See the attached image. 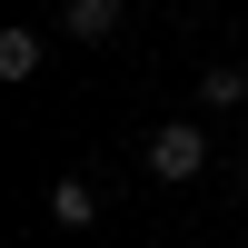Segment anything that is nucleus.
<instances>
[{"mask_svg":"<svg viewBox=\"0 0 248 248\" xmlns=\"http://www.w3.org/2000/svg\"><path fill=\"white\" fill-rule=\"evenodd\" d=\"M199 169H209V129H199V119L149 129V179H199Z\"/></svg>","mask_w":248,"mask_h":248,"instance_id":"nucleus-1","label":"nucleus"},{"mask_svg":"<svg viewBox=\"0 0 248 248\" xmlns=\"http://www.w3.org/2000/svg\"><path fill=\"white\" fill-rule=\"evenodd\" d=\"M119 10H129V0H70V10H60V30H70V40H109Z\"/></svg>","mask_w":248,"mask_h":248,"instance_id":"nucleus-2","label":"nucleus"},{"mask_svg":"<svg viewBox=\"0 0 248 248\" xmlns=\"http://www.w3.org/2000/svg\"><path fill=\"white\" fill-rule=\"evenodd\" d=\"M50 218H60V229H90V218H99V189H90V179H50Z\"/></svg>","mask_w":248,"mask_h":248,"instance_id":"nucleus-3","label":"nucleus"},{"mask_svg":"<svg viewBox=\"0 0 248 248\" xmlns=\"http://www.w3.org/2000/svg\"><path fill=\"white\" fill-rule=\"evenodd\" d=\"M40 50H50L40 30H0V79H30V70H40Z\"/></svg>","mask_w":248,"mask_h":248,"instance_id":"nucleus-4","label":"nucleus"},{"mask_svg":"<svg viewBox=\"0 0 248 248\" xmlns=\"http://www.w3.org/2000/svg\"><path fill=\"white\" fill-rule=\"evenodd\" d=\"M199 99H209V109H238V99H248V70H229V60H218V70L199 79Z\"/></svg>","mask_w":248,"mask_h":248,"instance_id":"nucleus-5","label":"nucleus"}]
</instances>
